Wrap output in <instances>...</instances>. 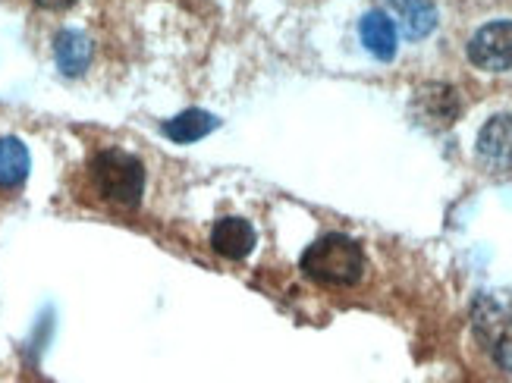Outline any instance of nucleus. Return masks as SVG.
Here are the masks:
<instances>
[{"mask_svg": "<svg viewBox=\"0 0 512 383\" xmlns=\"http://www.w3.org/2000/svg\"><path fill=\"white\" fill-rule=\"evenodd\" d=\"M220 126V120L214 114H208V110H183V114H176L173 120L164 123V135L170 142L176 145H192L198 139H205V135H211L214 129Z\"/></svg>", "mask_w": 512, "mask_h": 383, "instance_id": "9d476101", "label": "nucleus"}, {"mask_svg": "<svg viewBox=\"0 0 512 383\" xmlns=\"http://www.w3.org/2000/svg\"><path fill=\"white\" fill-rule=\"evenodd\" d=\"M412 114L428 129H450L462 114L459 92L453 85H440V82L421 85L412 95Z\"/></svg>", "mask_w": 512, "mask_h": 383, "instance_id": "20e7f679", "label": "nucleus"}, {"mask_svg": "<svg viewBox=\"0 0 512 383\" xmlns=\"http://www.w3.org/2000/svg\"><path fill=\"white\" fill-rule=\"evenodd\" d=\"M54 60L63 76H82L92 63V38L79 29H60L54 35Z\"/></svg>", "mask_w": 512, "mask_h": 383, "instance_id": "6e6552de", "label": "nucleus"}, {"mask_svg": "<svg viewBox=\"0 0 512 383\" xmlns=\"http://www.w3.org/2000/svg\"><path fill=\"white\" fill-rule=\"evenodd\" d=\"M387 7L409 41H421L437 29V7L431 0H387Z\"/></svg>", "mask_w": 512, "mask_h": 383, "instance_id": "1a4fd4ad", "label": "nucleus"}, {"mask_svg": "<svg viewBox=\"0 0 512 383\" xmlns=\"http://www.w3.org/2000/svg\"><path fill=\"white\" fill-rule=\"evenodd\" d=\"M469 54L472 66L484 73H506L512 70V19H497L481 26L472 38H469Z\"/></svg>", "mask_w": 512, "mask_h": 383, "instance_id": "7ed1b4c3", "label": "nucleus"}, {"mask_svg": "<svg viewBox=\"0 0 512 383\" xmlns=\"http://www.w3.org/2000/svg\"><path fill=\"white\" fill-rule=\"evenodd\" d=\"M359 38L365 44V51L371 57H377L381 63H390L396 57L399 32H396V22L384 10H368L362 16V22H359Z\"/></svg>", "mask_w": 512, "mask_h": 383, "instance_id": "0eeeda50", "label": "nucleus"}, {"mask_svg": "<svg viewBox=\"0 0 512 383\" xmlns=\"http://www.w3.org/2000/svg\"><path fill=\"white\" fill-rule=\"evenodd\" d=\"M38 7H44V10H70V7H76L79 0H35Z\"/></svg>", "mask_w": 512, "mask_h": 383, "instance_id": "f8f14e48", "label": "nucleus"}, {"mask_svg": "<svg viewBox=\"0 0 512 383\" xmlns=\"http://www.w3.org/2000/svg\"><path fill=\"white\" fill-rule=\"evenodd\" d=\"M478 157L491 170L512 167V114H497L484 123L478 135Z\"/></svg>", "mask_w": 512, "mask_h": 383, "instance_id": "39448f33", "label": "nucleus"}, {"mask_svg": "<svg viewBox=\"0 0 512 383\" xmlns=\"http://www.w3.org/2000/svg\"><path fill=\"white\" fill-rule=\"evenodd\" d=\"M255 242H258V236L252 230V223L242 217H224V220H217L211 230V249L227 261L249 258Z\"/></svg>", "mask_w": 512, "mask_h": 383, "instance_id": "423d86ee", "label": "nucleus"}, {"mask_svg": "<svg viewBox=\"0 0 512 383\" xmlns=\"http://www.w3.org/2000/svg\"><path fill=\"white\" fill-rule=\"evenodd\" d=\"M302 274L308 280H315L321 286H333V289L355 286L365 277V252L355 239L343 233H327L305 249Z\"/></svg>", "mask_w": 512, "mask_h": 383, "instance_id": "f257e3e1", "label": "nucleus"}, {"mask_svg": "<svg viewBox=\"0 0 512 383\" xmlns=\"http://www.w3.org/2000/svg\"><path fill=\"white\" fill-rule=\"evenodd\" d=\"M29 170H32L29 148L16 135H4L0 139V189H19L29 179Z\"/></svg>", "mask_w": 512, "mask_h": 383, "instance_id": "9b49d317", "label": "nucleus"}, {"mask_svg": "<svg viewBox=\"0 0 512 383\" xmlns=\"http://www.w3.org/2000/svg\"><path fill=\"white\" fill-rule=\"evenodd\" d=\"M98 195L114 208H139L145 195V167L136 154L123 148H104L88 164Z\"/></svg>", "mask_w": 512, "mask_h": 383, "instance_id": "f03ea898", "label": "nucleus"}]
</instances>
